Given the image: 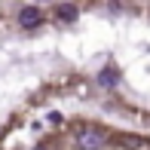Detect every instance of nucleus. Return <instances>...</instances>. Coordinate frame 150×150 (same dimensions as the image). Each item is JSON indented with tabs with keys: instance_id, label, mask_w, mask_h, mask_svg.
Masks as SVG:
<instances>
[{
	"instance_id": "obj_1",
	"label": "nucleus",
	"mask_w": 150,
	"mask_h": 150,
	"mask_svg": "<svg viewBox=\"0 0 150 150\" xmlns=\"http://www.w3.org/2000/svg\"><path fill=\"white\" fill-rule=\"evenodd\" d=\"M77 144L83 150H98V147H104V135H101L98 129H80L77 132Z\"/></svg>"
},
{
	"instance_id": "obj_2",
	"label": "nucleus",
	"mask_w": 150,
	"mask_h": 150,
	"mask_svg": "<svg viewBox=\"0 0 150 150\" xmlns=\"http://www.w3.org/2000/svg\"><path fill=\"white\" fill-rule=\"evenodd\" d=\"M40 18H43V12H40L37 6H22V9H18V25H22V28H37Z\"/></svg>"
},
{
	"instance_id": "obj_4",
	"label": "nucleus",
	"mask_w": 150,
	"mask_h": 150,
	"mask_svg": "<svg viewBox=\"0 0 150 150\" xmlns=\"http://www.w3.org/2000/svg\"><path fill=\"white\" fill-rule=\"evenodd\" d=\"M98 83L101 86H117L120 83V71H117V67H104V71L98 74Z\"/></svg>"
},
{
	"instance_id": "obj_3",
	"label": "nucleus",
	"mask_w": 150,
	"mask_h": 150,
	"mask_svg": "<svg viewBox=\"0 0 150 150\" xmlns=\"http://www.w3.org/2000/svg\"><path fill=\"white\" fill-rule=\"evenodd\" d=\"M55 16L61 18V22H77V16H80V9L74 3H61L58 9H55Z\"/></svg>"
},
{
	"instance_id": "obj_5",
	"label": "nucleus",
	"mask_w": 150,
	"mask_h": 150,
	"mask_svg": "<svg viewBox=\"0 0 150 150\" xmlns=\"http://www.w3.org/2000/svg\"><path fill=\"white\" fill-rule=\"evenodd\" d=\"M34 150H49V147H34Z\"/></svg>"
}]
</instances>
